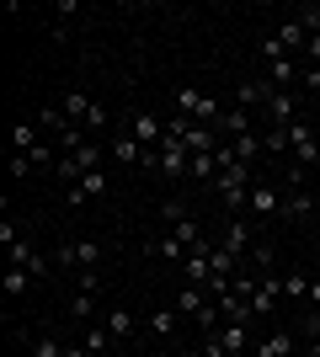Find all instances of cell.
<instances>
[{
	"label": "cell",
	"instance_id": "36",
	"mask_svg": "<svg viewBox=\"0 0 320 357\" xmlns=\"http://www.w3.org/2000/svg\"><path fill=\"white\" fill-rule=\"evenodd\" d=\"M27 160H32V165H54V144H32Z\"/></svg>",
	"mask_w": 320,
	"mask_h": 357
},
{
	"label": "cell",
	"instance_id": "31",
	"mask_svg": "<svg viewBox=\"0 0 320 357\" xmlns=\"http://www.w3.org/2000/svg\"><path fill=\"white\" fill-rule=\"evenodd\" d=\"M75 261L80 267H96V261H102V245H96V240H75Z\"/></svg>",
	"mask_w": 320,
	"mask_h": 357
},
{
	"label": "cell",
	"instance_id": "32",
	"mask_svg": "<svg viewBox=\"0 0 320 357\" xmlns=\"http://www.w3.org/2000/svg\"><path fill=\"white\" fill-rule=\"evenodd\" d=\"M283 298H310V283L299 278V272H289V278H283Z\"/></svg>",
	"mask_w": 320,
	"mask_h": 357
},
{
	"label": "cell",
	"instance_id": "27",
	"mask_svg": "<svg viewBox=\"0 0 320 357\" xmlns=\"http://www.w3.org/2000/svg\"><path fill=\"white\" fill-rule=\"evenodd\" d=\"M251 267H261V272H273V267H277V245H273V240L251 245Z\"/></svg>",
	"mask_w": 320,
	"mask_h": 357
},
{
	"label": "cell",
	"instance_id": "30",
	"mask_svg": "<svg viewBox=\"0 0 320 357\" xmlns=\"http://www.w3.org/2000/svg\"><path fill=\"white\" fill-rule=\"evenodd\" d=\"M96 314V294H75L70 298V320H91Z\"/></svg>",
	"mask_w": 320,
	"mask_h": 357
},
{
	"label": "cell",
	"instance_id": "13",
	"mask_svg": "<svg viewBox=\"0 0 320 357\" xmlns=\"http://www.w3.org/2000/svg\"><path fill=\"white\" fill-rule=\"evenodd\" d=\"M32 123H38V134H70V128H75V123H70V118L59 112V102H43Z\"/></svg>",
	"mask_w": 320,
	"mask_h": 357
},
{
	"label": "cell",
	"instance_id": "45",
	"mask_svg": "<svg viewBox=\"0 0 320 357\" xmlns=\"http://www.w3.org/2000/svg\"><path fill=\"white\" fill-rule=\"evenodd\" d=\"M315 197H320V187H315Z\"/></svg>",
	"mask_w": 320,
	"mask_h": 357
},
{
	"label": "cell",
	"instance_id": "17",
	"mask_svg": "<svg viewBox=\"0 0 320 357\" xmlns=\"http://www.w3.org/2000/svg\"><path fill=\"white\" fill-rule=\"evenodd\" d=\"M176 320H182L176 310H155V314H144V331H150L155 342H171V336H176Z\"/></svg>",
	"mask_w": 320,
	"mask_h": 357
},
{
	"label": "cell",
	"instance_id": "25",
	"mask_svg": "<svg viewBox=\"0 0 320 357\" xmlns=\"http://www.w3.org/2000/svg\"><path fill=\"white\" fill-rule=\"evenodd\" d=\"M187 176L192 181H219V160H213V155H192V160H187Z\"/></svg>",
	"mask_w": 320,
	"mask_h": 357
},
{
	"label": "cell",
	"instance_id": "44",
	"mask_svg": "<svg viewBox=\"0 0 320 357\" xmlns=\"http://www.w3.org/2000/svg\"><path fill=\"white\" fill-rule=\"evenodd\" d=\"M310 224H315V229H320V208H315V219H310Z\"/></svg>",
	"mask_w": 320,
	"mask_h": 357
},
{
	"label": "cell",
	"instance_id": "15",
	"mask_svg": "<svg viewBox=\"0 0 320 357\" xmlns=\"http://www.w3.org/2000/svg\"><path fill=\"white\" fill-rule=\"evenodd\" d=\"M208 304H213V298H208V288H192V283H187L182 294H176V314H187V320H198V314L208 310Z\"/></svg>",
	"mask_w": 320,
	"mask_h": 357
},
{
	"label": "cell",
	"instance_id": "1",
	"mask_svg": "<svg viewBox=\"0 0 320 357\" xmlns=\"http://www.w3.org/2000/svg\"><path fill=\"white\" fill-rule=\"evenodd\" d=\"M107 155H112L123 171H139V165H150V149L139 144L134 134H112V139H107Z\"/></svg>",
	"mask_w": 320,
	"mask_h": 357
},
{
	"label": "cell",
	"instance_id": "10",
	"mask_svg": "<svg viewBox=\"0 0 320 357\" xmlns=\"http://www.w3.org/2000/svg\"><path fill=\"white\" fill-rule=\"evenodd\" d=\"M273 38H277L283 48H289L294 59H305V43H310V32H305V22H299V16H289V22H283V27H277Z\"/></svg>",
	"mask_w": 320,
	"mask_h": 357
},
{
	"label": "cell",
	"instance_id": "34",
	"mask_svg": "<svg viewBox=\"0 0 320 357\" xmlns=\"http://www.w3.org/2000/svg\"><path fill=\"white\" fill-rule=\"evenodd\" d=\"M261 59L273 64V59H294V54H289L283 43H277V38H261Z\"/></svg>",
	"mask_w": 320,
	"mask_h": 357
},
{
	"label": "cell",
	"instance_id": "39",
	"mask_svg": "<svg viewBox=\"0 0 320 357\" xmlns=\"http://www.w3.org/2000/svg\"><path fill=\"white\" fill-rule=\"evenodd\" d=\"M305 59H310V64H315V70H320V32H315V38H310V43H305Z\"/></svg>",
	"mask_w": 320,
	"mask_h": 357
},
{
	"label": "cell",
	"instance_id": "38",
	"mask_svg": "<svg viewBox=\"0 0 320 357\" xmlns=\"http://www.w3.org/2000/svg\"><path fill=\"white\" fill-rule=\"evenodd\" d=\"M27 171H32V160H27V155H11V176L22 181V176H27Z\"/></svg>",
	"mask_w": 320,
	"mask_h": 357
},
{
	"label": "cell",
	"instance_id": "5",
	"mask_svg": "<svg viewBox=\"0 0 320 357\" xmlns=\"http://www.w3.org/2000/svg\"><path fill=\"white\" fill-rule=\"evenodd\" d=\"M277 298H283V278H257V288H251V314H273L277 310Z\"/></svg>",
	"mask_w": 320,
	"mask_h": 357
},
{
	"label": "cell",
	"instance_id": "20",
	"mask_svg": "<svg viewBox=\"0 0 320 357\" xmlns=\"http://www.w3.org/2000/svg\"><path fill=\"white\" fill-rule=\"evenodd\" d=\"M16 342H27L32 357H64V352H70V347L54 342V336H27V331H16Z\"/></svg>",
	"mask_w": 320,
	"mask_h": 357
},
{
	"label": "cell",
	"instance_id": "11",
	"mask_svg": "<svg viewBox=\"0 0 320 357\" xmlns=\"http://www.w3.org/2000/svg\"><path fill=\"white\" fill-rule=\"evenodd\" d=\"M80 347H86V352H91V357H118V336H112V331H107V326H86V336H80Z\"/></svg>",
	"mask_w": 320,
	"mask_h": 357
},
{
	"label": "cell",
	"instance_id": "29",
	"mask_svg": "<svg viewBox=\"0 0 320 357\" xmlns=\"http://www.w3.org/2000/svg\"><path fill=\"white\" fill-rule=\"evenodd\" d=\"M160 219H166L171 229H176V224H182V219H192V213H187V203H182V197H166V203H160Z\"/></svg>",
	"mask_w": 320,
	"mask_h": 357
},
{
	"label": "cell",
	"instance_id": "43",
	"mask_svg": "<svg viewBox=\"0 0 320 357\" xmlns=\"http://www.w3.org/2000/svg\"><path fill=\"white\" fill-rule=\"evenodd\" d=\"M171 357H198V352H171Z\"/></svg>",
	"mask_w": 320,
	"mask_h": 357
},
{
	"label": "cell",
	"instance_id": "6",
	"mask_svg": "<svg viewBox=\"0 0 320 357\" xmlns=\"http://www.w3.org/2000/svg\"><path fill=\"white\" fill-rule=\"evenodd\" d=\"M128 134H134L144 149H160V144H166V123H160V118H150V112H134Z\"/></svg>",
	"mask_w": 320,
	"mask_h": 357
},
{
	"label": "cell",
	"instance_id": "18",
	"mask_svg": "<svg viewBox=\"0 0 320 357\" xmlns=\"http://www.w3.org/2000/svg\"><path fill=\"white\" fill-rule=\"evenodd\" d=\"M150 251L160 256V261H176V267H182L187 256H192V251H187V245H182V240L171 235V229H166V235H155V240H150Z\"/></svg>",
	"mask_w": 320,
	"mask_h": 357
},
{
	"label": "cell",
	"instance_id": "40",
	"mask_svg": "<svg viewBox=\"0 0 320 357\" xmlns=\"http://www.w3.org/2000/svg\"><path fill=\"white\" fill-rule=\"evenodd\" d=\"M299 80H305V86H310V91H320V70H315V64H310V70H305V75H299Z\"/></svg>",
	"mask_w": 320,
	"mask_h": 357
},
{
	"label": "cell",
	"instance_id": "2",
	"mask_svg": "<svg viewBox=\"0 0 320 357\" xmlns=\"http://www.w3.org/2000/svg\"><path fill=\"white\" fill-rule=\"evenodd\" d=\"M261 112H267V128H289V123L299 118V96H294V91H267Z\"/></svg>",
	"mask_w": 320,
	"mask_h": 357
},
{
	"label": "cell",
	"instance_id": "26",
	"mask_svg": "<svg viewBox=\"0 0 320 357\" xmlns=\"http://www.w3.org/2000/svg\"><path fill=\"white\" fill-rule=\"evenodd\" d=\"M0 288H6V298H22L32 288V272H22V267H6V278H0Z\"/></svg>",
	"mask_w": 320,
	"mask_h": 357
},
{
	"label": "cell",
	"instance_id": "42",
	"mask_svg": "<svg viewBox=\"0 0 320 357\" xmlns=\"http://www.w3.org/2000/svg\"><path fill=\"white\" fill-rule=\"evenodd\" d=\"M310 357H320V342H310Z\"/></svg>",
	"mask_w": 320,
	"mask_h": 357
},
{
	"label": "cell",
	"instance_id": "19",
	"mask_svg": "<svg viewBox=\"0 0 320 357\" xmlns=\"http://www.w3.org/2000/svg\"><path fill=\"white\" fill-rule=\"evenodd\" d=\"M208 267H213V278L235 283V272H241V256H235V251H224V245H213V251H208Z\"/></svg>",
	"mask_w": 320,
	"mask_h": 357
},
{
	"label": "cell",
	"instance_id": "21",
	"mask_svg": "<svg viewBox=\"0 0 320 357\" xmlns=\"http://www.w3.org/2000/svg\"><path fill=\"white\" fill-rule=\"evenodd\" d=\"M294 347H299V336H294V331H273V336L257 347V357H289Z\"/></svg>",
	"mask_w": 320,
	"mask_h": 357
},
{
	"label": "cell",
	"instance_id": "22",
	"mask_svg": "<svg viewBox=\"0 0 320 357\" xmlns=\"http://www.w3.org/2000/svg\"><path fill=\"white\" fill-rule=\"evenodd\" d=\"M213 336L224 342V352H229V357H241L245 347H251V336H245V326H219V331H213Z\"/></svg>",
	"mask_w": 320,
	"mask_h": 357
},
{
	"label": "cell",
	"instance_id": "37",
	"mask_svg": "<svg viewBox=\"0 0 320 357\" xmlns=\"http://www.w3.org/2000/svg\"><path fill=\"white\" fill-rule=\"evenodd\" d=\"M198 357H229V352H224V342H219V336H203V352H198Z\"/></svg>",
	"mask_w": 320,
	"mask_h": 357
},
{
	"label": "cell",
	"instance_id": "24",
	"mask_svg": "<svg viewBox=\"0 0 320 357\" xmlns=\"http://www.w3.org/2000/svg\"><path fill=\"white\" fill-rule=\"evenodd\" d=\"M102 155H107V144H80L70 160H75V165H80V176H86V171H102Z\"/></svg>",
	"mask_w": 320,
	"mask_h": 357
},
{
	"label": "cell",
	"instance_id": "41",
	"mask_svg": "<svg viewBox=\"0 0 320 357\" xmlns=\"http://www.w3.org/2000/svg\"><path fill=\"white\" fill-rule=\"evenodd\" d=\"M310 310H320V278L310 283Z\"/></svg>",
	"mask_w": 320,
	"mask_h": 357
},
{
	"label": "cell",
	"instance_id": "9",
	"mask_svg": "<svg viewBox=\"0 0 320 357\" xmlns=\"http://www.w3.org/2000/svg\"><path fill=\"white\" fill-rule=\"evenodd\" d=\"M251 213H261V219H277L283 213V197H277V187H267V181H257L251 187V203H245Z\"/></svg>",
	"mask_w": 320,
	"mask_h": 357
},
{
	"label": "cell",
	"instance_id": "33",
	"mask_svg": "<svg viewBox=\"0 0 320 357\" xmlns=\"http://www.w3.org/2000/svg\"><path fill=\"white\" fill-rule=\"evenodd\" d=\"M75 294H102V278H96V267H86L75 278Z\"/></svg>",
	"mask_w": 320,
	"mask_h": 357
},
{
	"label": "cell",
	"instance_id": "16",
	"mask_svg": "<svg viewBox=\"0 0 320 357\" xmlns=\"http://www.w3.org/2000/svg\"><path fill=\"white\" fill-rule=\"evenodd\" d=\"M102 326L112 331V336H118V347H123V342L139 331V314H134V310H107V314H102Z\"/></svg>",
	"mask_w": 320,
	"mask_h": 357
},
{
	"label": "cell",
	"instance_id": "4",
	"mask_svg": "<svg viewBox=\"0 0 320 357\" xmlns=\"http://www.w3.org/2000/svg\"><path fill=\"white\" fill-rule=\"evenodd\" d=\"M91 197H107V171H86V176L64 192V203H70V208H80V203H91Z\"/></svg>",
	"mask_w": 320,
	"mask_h": 357
},
{
	"label": "cell",
	"instance_id": "8",
	"mask_svg": "<svg viewBox=\"0 0 320 357\" xmlns=\"http://www.w3.org/2000/svg\"><path fill=\"white\" fill-rule=\"evenodd\" d=\"M213 134L219 139H245V134H257V128H251V112H245V107H224V118H219Z\"/></svg>",
	"mask_w": 320,
	"mask_h": 357
},
{
	"label": "cell",
	"instance_id": "3",
	"mask_svg": "<svg viewBox=\"0 0 320 357\" xmlns=\"http://www.w3.org/2000/svg\"><path fill=\"white\" fill-rule=\"evenodd\" d=\"M187 160H192V149H187L182 139L166 134V144H160V165H155V171H160L166 181H176V176H187Z\"/></svg>",
	"mask_w": 320,
	"mask_h": 357
},
{
	"label": "cell",
	"instance_id": "35",
	"mask_svg": "<svg viewBox=\"0 0 320 357\" xmlns=\"http://www.w3.org/2000/svg\"><path fill=\"white\" fill-rule=\"evenodd\" d=\"M80 128H86V134H102V128H107V107L96 102V107H91V118L80 123Z\"/></svg>",
	"mask_w": 320,
	"mask_h": 357
},
{
	"label": "cell",
	"instance_id": "12",
	"mask_svg": "<svg viewBox=\"0 0 320 357\" xmlns=\"http://www.w3.org/2000/svg\"><path fill=\"white\" fill-rule=\"evenodd\" d=\"M315 208H320V197L310 192V187H299V192L283 197V219H315Z\"/></svg>",
	"mask_w": 320,
	"mask_h": 357
},
{
	"label": "cell",
	"instance_id": "7",
	"mask_svg": "<svg viewBox=\"0 0 320 357\" xmlns=\"http://www.w3.org/2000/svg\"><path fill=\"white\" fill-rule=\"evenodd\" d=\"M219 245H224V251H235L241 261L251 256V224H245V213H235V219L224 224V240H219Z\"/></svg>",
	"mask_w": 320,
	"mask_h": 357
},
{
	"label": "cell",
	"instance_id": "14",
	"mask_svg": "<svg viewBox=\"0 0 320 357\" xmlns=\"http://www.w3.org/2000/svg\"><path fill=\"white\" fill-rule=\"evenodd\" d=\"M91 96H86V91H64V96H59V112H64V118H70V123H75V128H80V123H86V118H91Z\"/></svg>",
	"mask_w": 320,
	"mask_h": 357
},
{
	"label": "cell",
	"instance_id": "28",
	"mask_svg": "<svg viewBox=\"0 0 320 357\" xmlns=\"http://www.w3.org/2000/svg\"><path fill=\"white\" fill-rule=\"evenodd\" d=\"M261 144H267V155H283V149H294L289 128H261Z\"/></svg>",
	"mask_w": 320,
	"mask_h": 357
},
{
	"label": "cell",
	"instance_id": "23",
	"mask_svg": "<svg viewBox=\"0 0 320 357\" xmlns=\"http://www.w3.org/2000/svg\"><path fill=\"white\" fill-rule=\"evenodd\" d=\"M32 144H43V139H38V123H16L11 128V155H27Z\"/></svg>",
	"mask_w": 320,
	"mask_h": 357
}]
</instances>
